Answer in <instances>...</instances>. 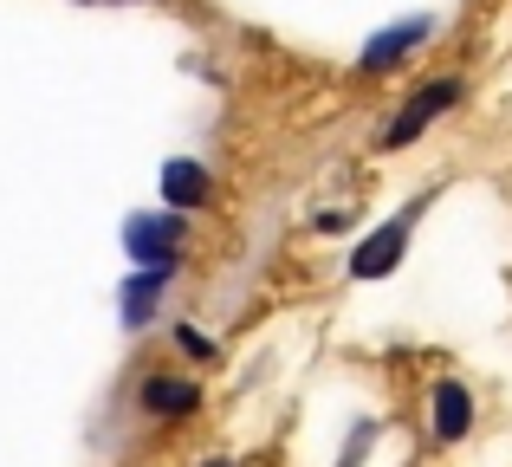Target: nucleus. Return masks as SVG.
<instances>
[{
	"instance_id": "5",
	"label": "nucleus",
	"mask_w": 512,
	"mask_h": 467,
	"mask_svg": "<svg viewBox=\"0 0 512 467\" xmlns=\"http://www.w3.org/2000/svg\"><path fill=\"white\" fill-rule=\"evenodd\" d=\"M124 253L137 266H150V273H175V266H182V215H163V208H156V215H130L124 221Z\"/></svg>"
},
{
	"instance_id": "2",
	"label": "nucleus",
	"mask_w": 512,
	"mask_h": 467,
	"mask_svg": "<svg viewBox=\"0 0 512 467\" xmlns=\"http://www.w3.org/2000/svg\"><path fill=\"white\" fill-rule=\"evenodd\" d=\"M422 215H428V195H415V202H402L389 221H376L370 234L350 247V260H344V279H357V286H376V279H389L402 260H409V240L415 228H422Z\"/></svg>"
},
{
	"instance_id": "9",
	"label": "nucleus",
	"mask_w": 512,
	"mask_h": 467,
	"mask_svg": "<svg viewBox=\"0 0 512 467\" xmlns=\"http://www.w3.org/2000/svg\"><path fill=\"white\" fill-rule=\"evenodd\" d=\"M175 344H182L188 357H214V338H208V331H195V325H182V331H175Z\"/></svg>"
},
{
	"instance_id": "6",
	"label": "nucleus",
	"mask_w": 512,
	"mask_h": 467,
	"mask_svg": "<svg viewBox=\"0 0 512 467\" xmlns=\"http://www.w3.org/2000/svg\"><path fill=\"white\" fill-rule=\"evenodd\" d=\"M156 189H163V208L188 215V208H201L214 195V176H208V163H195V156H169L163 176H156Z\"/></svg>"
},
{
	"instance_id": "3",
	"label": "nucleus",
	"mask_w": 512,
	"mask_h": 467,
	"mask_svg": "<svg viewBox=\"0 0 512 467\" xmlns=\"http://www.w3.org/2000/svg\"><path fill=\"white\" fill-rule=\"evenodd\" d=\"M435 33H441V13H428V7H422V13H402V20H389V26H376V33L357 46V78H389V72H402L415 52L435 46Z\"/></svg>"
},
{
	"instance_id": "11",
	"label": "nucleus",
	"mask_w": 512,
	"mask_h": 467,
	"mask_svg": "<svg viewBox=\"0 0 512 467\" xmlns=\"http://www.w3.org/2000/svg\"><path fill=\"white\" fill-rule=\"evenodd\" d=\"M201 467H234V461H201Z\"/></svg>"
},
{
	"instance_id": "4",
	"label": "nucleus",
	"mask_w": 512,
	"mask_h": 467,
	"mask_svg": "<svg viewBox=\"0 0 512 467\" xmlns=\"http://www.w3.org/2000/svg\"><path fill=\"white\" fill-rule=\"evenodd\" d=\"M480 422V396L467 377H435L428 383V435H435V448H461L467 435H474Z\"/></svg>"
},
{
	"instance_id": "7",
	"label": "nucleus",
	"mask_w": 512,
	"mask_h": 467,
	"mask_svg": "<svg viewBox=\"0 0 512 467\" xmlns=\"http://www.w3.org/2000/svg\"><path fill=\"white\" fill-rule=\"evenodd\" d=\"M169 279H175V273H150V266H137V273L124 279V292H117V305H124V331H143L156 312H163Z\"/></svg>"
},
{
	"instance_id": "1",
	"label": "nucleus",
	"mask_w": 512,
	"mask_h": 467,
	"mask_svg": "<svg viewBox=\"0 0 512 467\" xmlns=\"http://www.w3.org/2000/svg\"><path fill=\"white\" fill-rule=\"evenodd\" d=\"M467 104V78L461 72H435V78H422V85L409 91V98L389 111V124H383V150H409V143H422L428 130L441 124V117H454Z\"/></svg>"
},
{
	"instance_id": "10",
	"label": "nucleus",
	"mask_w": 512,
	"mask_h": 467,
	"mask_svg": "<svg viewBox=\"0 0 512 467\" xmlns=\"http://www.w3.org/2000/svg\"><path fill=\"white\" fill-rule=\"evenodd\" d=\"M370 442H376V422H357V435H350V448H344V461H338V467H357Z\"/></svg>"
},
{
	"instance_id": "8",
	"label": "nucleus",
	"mask_w": 512,
	"mask_h": 467,
	"mask_svg": "<svg viewBox=\"0 0 512 467\" xmlns=\"http://www.w3.org/2000/svg\"><path fill=\"white\" fill-rule=\"evenodd\" d=\"M137 409L143 416H195L201 409V383H188V377H143V390H137Z\"/></svg>"
}]
</instances>
